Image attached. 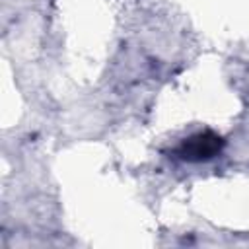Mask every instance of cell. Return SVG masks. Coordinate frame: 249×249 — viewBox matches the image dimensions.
Segmentation results:
<instances>
[{
  "mask_svg": "<svg viewBox=\"0 0 249 249\" xmlns=\"http://www.w3.org/2000/svg\"><path fill=\"white\" fill-rule=\"evenodd\" d=\"M224 148V138L212 130H202L196 132L189 138H185L179 148H177V156L183 161H208L212 158H216Z\"/></svg>",
  "mask_w": 249,
  "mask_h": 249,
  "instance_id": "obj_1",
  "label": "cell"
}]
</instances>
